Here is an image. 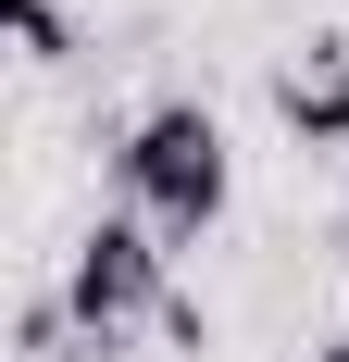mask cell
<instances>
[{"instance_id":"obj_1","label":"cell","mask_w":349,"mask_h":362,"mask_svg":"<svg viewBox=\"0 0 349 362\" xmlns=\"http://www.w3.org/2000/svg\"><path fill=\"white\" fill-rule=\"evenodd\" d=\"M112 163H125V213L162 250H200L212 225L237 213V150H225V112L212 100H150Z\"/></svg>"},{"instance_id":"obj_2","label":"cell","mask_w":349,"mask_h":362,"mask_svg":"<svg viewBox=\"0 0 349 362\" xmlns=\"http://www.w3.org/2000/svg\"><path fill=\"white\" fill-rule=\"evenodd\" d=\"M162 238H150L138 213H100L88 238H75V262H63V325L88 337V350H112L125 325H150V313H174V288H162Z\"/></svg>"},{"instance_id":"obj_3","label":"cell","mask_w":349,"mask_h":362,"mask_svg":"<svg viewBox=\"0 0 349 362\" xmlns=\"http://www.w3.org/2000/svg\"><path fill=\"white\" fill-rule=\"evenodd\" d=\"M275 112H287V138H300V150L349 138V37H324L312 63H287V75H275Z\"/></svg>"},{"instance_id":"obj_4","label":"cell","mask_w":349,"mask_h":362,"mask_svg":"<svg viewBox=\"0 0 349 362\" xmlns=\"http://www.w3.org/2000/svg\"><path fill=\"white\" fill-rule=\"evenodd\" d=\"M0 25H13V50H25V63H63V50H75V25L50 13V0H0Z\"/></svg>"},{"instance_id":"obj_5","label":"cell","mask_w":349,"mask_h":362,"mask_svg":"<svg viewBox=\"0 0 349 362\" xmlns=\"http://www.w3.org/2000/svg\"><path fill=\"white\" fill-rule=\"evenodd\" d=\"M300 362H349V337H324V350H300Z\"/></svg>"}]
</instances>
